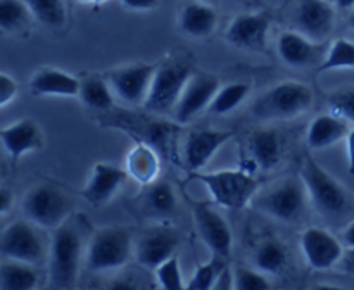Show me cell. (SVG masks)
Instances as JSON below:
<instances>
[{
  "instance_id": "obj_39",
  "label": "cell",
  "mask_w": 354,
  "mask_h": 290,
  "mask_svg": "<svg viewBox=\"0 0 354 290\" xmlns=\"http://www.w3.org/2000/svg\"><path fill=\"white\" fill-rule=\"evenodd\" d=\"M121 3L131 10H152L159 6V0H121Z\"/></svg>"
},
{
  "instance_id": "obj_38",
  "label": "cell",
  "mask_w": 354,
  "mask_h": 290,
  "mask_svg": "<svg viewBox=\"0 0 354 290\" xmlns=\"http://www.w3.org/2000/svg\"><path fill=\"white\" fill-rule=\"evenodd\" d=\"M17 81L9 72H0V107H7L17 95Z\"/></svg>"
},
{
  "instance_id": "obj_7",
  "label": "cell",
  "mask_w": 354,
  "mask_h": 290,
  "mask_svg": "<svg viewBox=\"0 0 354 290\" xmlns=\"http://www.w3.org/2000/svg\"><path fill=\"white\" fill-rule=\"evenodd\" d=\"M135 240L128 228L106 226L97 230L86 245L85 262L90 271H111L127 264L133 255Z\"/></svg>"
},
{
  "instance_id": "obj_6",
  "label": "cell",
  "mask_w": 354,
  "mask_h": 290,
  "mask_svg": "<svg viewBox=\"0 0 354 290\" xmlns=\"http://www.w3.org/2000/svg\"><path fill=\"white\" fill-rule=\"evenodd\" d=\"M75 202L61 186L54 183H38L28 190L23 199L26 220L45 230H55L69 220Z\"/></svg>"
},
{
  "instance_id": "obj_25",
  "label": "cell",
  "mask_w": 354,
  "mask_h": 290,
  "mask_svg": "<svg viewBox=\"0 0 354 290\" xmlns=\"http://www.w3.org/2000/svg\"><path fill=\"white\" fill-rule=\"evenodd\" d=\"M82 79L62 69L45 68L33 75L30 81V90L35 95H57V97H78Z\"/></svg>"
},
{
  "instance_id": "obj_21",
  "label": "cell",
  "mask_w": 354,
  "mask_h": 290,
  "mask_svg": "<svg viewBox=\"0 0 354 290\" xmlns=\"http://www.w3.org/2000/svg\"><path fill=\"white\" fill-rule=\"evenodd\" d=\"M124 169L128 176L140 185L147 186L154 183L161 175V157L158 154V148L149 142H135L124 159Z\"/></svg>"
},
{
  "instance_id": "obj_31",
  "label": "cell",
  "mask_w": 354,
  "mask_h": 290,
  "mask_svg": "<svg viewBox=\"0 0 354 290\" xmlns=\"http://www.w3.org/2000/svg\"><path fill=\"white\" fill-rule=\"evenodd\" d=\"M249 93H251V85H249V83L237 81L228 83V85H221L207 110H209L211 114H216V116L230 114L232 110L237 109V107L248 99Z\"/></svg>"
},
{
  "instance_id": "obj_28",
  "label": "cell",
  "mask_w": 354,
  "mask_h": 290,
  "mask_svg": "<svg viewBox=\"0 0 354 290\" xmlns=\"http://www.w3.org/2000/svg\"><path fill=\"white\" fill-rule=\"evenodd\" d=\"M289 252L279 238H265L254 251V266L265 275H280L287 268Z\"/></svg>"
},
{
  "instance_id": "obj_40",
  "label": "cell",
  "mask_w": 354,
  "mask_h": 290,
  "mask_svg": "<svg viewBox=\"0 0 354 290\" xmlns=\"http://www.w3.org/2000/svg\"><path fill=\"white\" fill-rule=\"evenodd\" d=\"M12 204H14V193L10 192L7 186H2V188H0V214L6 216V214L10 211V207H12Z\"/></svg>"
},
{
  "instance_id": "obj_30",
  "label": "cell",
  "mask_w": 354,
  "mask_h": 290,
  "mask_svg": "<svg viewBox=\"0 0 354 290\" xmlns=\"http://www.w3.org/2000/svg\"><path fill=\"white\" fill-rule=\"evenodd\" d=\"M33 14L24 0H0V28L3 33H21L30 26Z\"/></svg>"
},
{
  "instance_id": "obj_26",
  "label": "cell",
  "mask_w": 354,
  "mask_h": 290,
  "mask_svg": "<svg viewBox=\"0 0 354 290\" xmlns=\"http://www.w3.org/2000/svg\"><path fill=\"white\" fill-rule=\"evenodd\" d=\"M35 264L16 259H3L0 264V289L2 290H31L38 285V271Z\"/></svg>"
},
{
  "instance_id": "obj_16",
  "label": "cell",
  "mask_w": 354,
  "mask_h": 290,
  "mask_svg": "<svg viewBox=\"0 0 354 290\" xmlns=\"http://www.w3.org/2000/svg\"><path fill=\"white\" fill-rule=\"evenodd\" d=\"M270 31V17L265 12H244L235 16L225 31L230 45L245 50H265Z\"/></svg>"
},
{
  "instance_id": "obj_46",
  "label": "cell",
  "mask_w": 354,
  "mask_h": 290,
  "mask_svg": "<svg viewBox=\"0 0 354 290\" xmlns=\"http://www.w3.org/2000/svg\"><path fill=\"white\" fill-rule=\"evenodd\" d=\"M78 3H83V6H102L107 0H76Z\"/></svg>"
},
{
  "instance_id": "obj_3",
  "label": "cell",
  "mask_w": 354,
  "mask_h": 290,
  "mask_svg": "<svg viewBox=\"0 0 354 290\" xmlns=\"http://www.w3.org/2000/svg\"><path fill=\"white\" fill-rule=\"evenodd\" d=\"M83 258V240L78 228L61 224L55 228L48 244V287L73 289L78 282Z\"/></svg>"
},
{
  "instance_id": "obj_35",
  "label": "cell",
  "mask_w": 354,
  "mask_h": 290,
  "mask_svg": "<svg viewBox=\"0 0 354 290\" xmlns=\"http://www.w3.org/2000/svg\"><path fill=\"white\" fill-rule=\"evenodd\" d=\"M156 278H158V285L161 287V289H166V290L187 289V285H183L182 268H180V261L176 255H171V258L166 259L162 264H159L158 268H156Z\"/></svg>"
},
{
  "instance_id": "obj_2",
  "label": "cell",
  "mask_w": 354,
  "mask_h": 290,
  "mask_svg": "<svg viewBox=\"0 0 354 290\" xmlns=\"http://www.w3.org/2000/svg\"><path fill=\"white\" fill-rule=\"evenodd\" d=\"M310 204V197L301 176H287L266 186L261 192L258 190L251 206L273 220L296 224L306 216Z\"/></svg>"
},
{
  "instance_id": "obj_9",
  "label": "cell",
  "mask_w": 354,
  "mask_h": 290,
  "mask_svg": "<svg viewBox=\"0 0 354 290\" xmlns=\"http://www.w3.org/2000/svg\"><path fill=\"white\" fill-rule=\"evenodd\" d=\"M38 228L30 220L12 221L3 228L0 235V254L3 259L40 264L48 258V247Z\"/></svg>"
},
{
  "instance_id": "obj_29",
  "label": "cell",
  "mask_w": 354,
  "mask_h": 290,
  "mask_svg": "<svg viewBox=\"0 0 354 290\" xmlns=\"http://www.w3.org/2000/svg\"><path fill=\"white\" fill-rule=\"evenodd\" d=\"M144 206L158 216H169L178 207V197L173 185L165 180H156L147 185L144 193Z\"/></svg>"
},
{
  "instance_id": "obj_23",
  "label": "cell",
  "mask_w": 354,
  "mask_h": 290,
  "mask_svg": "<svg viewBox=\"0 0 354 290\" xmlns=\"http://www.w3.org/2000/svg\"><path fill=\"white\" fill-rule=\"evenodd\" d=\"M349 121L344 117L337 116L334 113L328 114H318L311 119L310 126L306 131V144L310 148L315 151H322L330 145L337 144L342 138L348 137L349 130Z\"/></svg>"
},
{
  "instance_id": "obj_8",
  "label": "cell",
  "mask_w": 354,
  "mask_h": 290,
  "mask_svg": "<svg viewBox=\"0 0 354 290\" xmlns=\"http://www.w3.org/2000/svg\"><path fill=\"white\" fill-rule=\"evenodd\" d=\"M192 75V64L189 61L169 59L162 64H158L151 90L144 102L145 109L156 114H166L175 110L183 88Z\"/></svg>"
},
{
  "instance_id": "obj_47",
  "label": "cell",
  "mask_w": 354,
  "mask_h": 290,
  "mask_svg": "<svg viewBox=\"0 0 354 290\" xmlns=\"http://www.w3.org/2000/svg\"><path fill=\"white\" fill-rule=\"evenodd\" d=\"M349 26H351L353 30H354V7H353L351 14H349Z\"/></svg>"
},
{
  "instance_id": "obj_10",
  "label": "cell",
  "mask_w": 354,
  "mask_h": 290,
  "mask_svg": "<svg viewBox=\"0 0 354 290\" xmlns=\"http://www.w3.org/2000/svg\"><path fill=\"white\" fill-rule=\"evenodd\" d=\"M156 69H158V64L135 62V64L114 68L113 71L107 72L106 78L113 86L114 95L120 97L123 102L144 106L149 90H151L152 79H154Z\"/></svg>"
},
{
  "instance_id": "obj_44",
  "label": "cell",
  "mask_w": 354,
  "mask_h": 290,
  "mask_svg": "<svg viewBox=\"0 0 354 290\" xmlns=\"http://www.w3.org/2000/svg\"><path fill=\"white\" fill-rule=\"evenodd\" d=\"M111 289H135V285L131 282H127V280H116V282L111 283Z\"/></svg>"
},
{
  "instance_id": "obj_11",
  "label": "cell",
  "mask_w": 354,
  "mask_h": 290,
  "mask_svg": "<svg viewBox=\"0 0 354 290\" xmlns=\"http://www.w3.org/2000/svg\"><path fill=\"white\" fill-rule=\"evenodd\" d=\"M182 244L178 230L171 226H154L142 231L135 240L133 255L144 268L156 269L159 264L175 255Z\"/></svg>"
},
{
  "instance_id": "obj_27",
  "label": "cell",
  "mask_w": 354,
  "mask_h": 290,
  "mask_svg": "<svg viewBox=\"0 0 354 290\" xmlns=\"http://www.w3.org/2000/svg\"><path fill=\"white\" fill-rule=\"evenodd\" d=\"M80 100L93 110H111L114 107V92L107 78L88 75L80 85Z\"/></svg>"
},
{
  "instance_id": "obj_22",
  "label": "cell",
  "mask_w": 354,
  "mask_h": 290,
  "mask_svg": "<svg viewBox=\"0 0 354 290\" xmlns=\"http://www.w3.org/2000/svg\"><path fill=\"white\" fill-rule=\"evenodd\" d=\"M318 41H313L297 30H287L280 33L277 40V52L280 59L290 68H306L318 57Z\"/></svg>"
},
{
  "instance_id": "obj_32",
  "label": "cell",
  "mask_w": 354,
  "mask_h": 290,
  "mask_svg": "<svg viewBox=\"0 0 354 290\" xmlns=\"http://www.w3.org/2000/svg\"><path fill=\"white\" fill-rule=\"evenodd\" d=\"M37 21L48 28H62L68 21L62 0H24Z\"/></svg>"
},
{
  "instance_id": "obj_37",
  "label": "cell",
  "mask_w": 354,
  "mask_h": 290,
  "mask_svg": "<svg viewBox=\"0 0 354 290\" xmlns=\"http://www.w3.org/2000/svg\"><path fill=\"white\" fill-rule=\"evenodd\" d=\"M327 104L330 113L354 123V88H342L330 93Z\"/></svg>"
},
{
  "instance_id": "obj_15",
  "label": "cell",
  "mask_w": 354,
  "mask_h": 290,
  "mask_svg": "<svg viewBox=\"0 0 354 290\" xmlns=\"http://www.w3.org/2000/svg\"><path fill=\"white\" fill-rule=\"evenodd\" d=\"M294 23L297 31L320 44L334 31L335 10L327 0H297Z\"/></svg>"
},
{
  "instance_id": "obj_12",
  "label": "cell",
  "mask_w": 354,
  "mask_h": 290,
  "mask_svg": "<svg viewBox=\"0 0 354 290\" xmlns=\"http://www.w3.org/2000/svg\"><path fill=\"white\" fill-rule=\"evenodd\" d=\"M220 86L221 81L216 76L206 75V72H194L185 88H183V93L180 97L178 104H176L175 110H173L176 123H190L203 110L209 109Z\"/></svg>"
},
{
  "instance_id": "obj_17",
  "label": "cell",
  "mask_w": 354,
  "mask_h": 290,
  "mask_svg": "<svg viewBox=\"0 0 354 290\" xmlns=\"http://www.w3.org/2000/svg\"><path fill=\"white\" fill-rule=\"evenodd\" d=\"M130 178L127 169L109 162H97L92 168L88 182L83 186L82 195L92 207H102L109 202L118 190Z\"/></svg>"
},
{
  "instance_id": "obj_41",
  "label": "cell",
  "mask_w": 354,
  "mask_h": 290,
  "mask_svg": "<svg viewBox=\"0 0 354 290\" xmlns=\"http://www.w3.org/2000/svg\"><path fill=\"white\" fill-rule=\"evenodd\" d=\"M346 148H348V168L349 173L354 175V128H351L346 137Z\"/></svg>"
},
{
  "instance_id": "obj_45",
  "label": "cell",
  "mask_w": 354,
  "mask_h": 290,
  "mask_svg": "<svg viewBox=\"0 0 354 290\" xmlns=\"http://www.w3.org/2000/svg\"><path fill=\"white\" fill-rule=\"evenodd\" d=\"M339 9H353L354 0H334Z\"/></svg>"
},
{
  "instance_id": "obj_42",
  "label": "cell",
  "mask_w": 354,
  "mask_h": 290,
  "mask_svg": "<svg viewBox=\"0 0 354 290\" xmlns=\"http://www.w3.org/2000/svg\"><path fill=\"white\" fill-rule=\"evenodd\" d=\"M341 268L354 276V247H348V251H344V255L341 259Z\"/></svg>"
},
{
  "instance_id": "obj_4",
  "label": "cell",
  "mask_w": 354,
  "mask_h": 290,
  "mask_svg": "<svg viewBox=\"0 0 354 290\" xmlns=\"http://www.w3.org/2000/svg\"><path fill=\"white\" fill-rule=\"evenodd\" d=\"M313 90L296 79H286L266 90L252 106V114L261 121H282L301 116L313 106Z\"/></svg>"
},
{
  "instance_id": "obj_1",
  "label": "cell",
  "mask_w": 354,
  "mask_h": 290,
  "mask_svg": "<svg viewBox=\"0 0 354 290\" xmlns=\"http://www.w3.org/2000/svg\"><path fill=\"white\" fill-rule=\"evenodd\" d=\"M306 186L311 206L322 218L330 223H341L353 213L354 204L349 192L325 168H322L311 155L303 159L299 171Z\"/></svg>"
},
{
  "instance_id": "obj_5",
  "label": "cell",
  "mask_w": 354,
  "mask_h": 290,
  "mask_svg": "<svg viewBox=\"0 0 354 290\" xmlns=\"http://www.w3.org/2000/svg\"><path fill=\"white\" fill-rule=\"evenodd\" d=\"M196 180L206 186L213 202L225 209H244L259 190L258 178L245 169L196 173Z\"/></svg>"
},
{
  "instance_id": "obj_48",
  "label": "cell",
  "mask_w": 354,
  "mask_h": 290,
  "mask_svg": "<svg viewBox=\"0 0 354 290\" xmlns=\"http://www.w3.org/2000/svg\"><path fill=\"white\" fill-rule=\"evenodd\" d=\"M201 2H207V3H213V6H214V3H216L218 0H201Z\"/></svg>"
},
{
  "instance_id": "obj_14",
  "label": "cell",
  "mask_w": 354,
  "mask_h": 290,
  "mask_svg": "<svg viewBox=\"0 0 354 290\" xmlns=\"http://www.w3.org/2000/svg\"><path fill=\"white\" fill-rule=\"evenodd\" d=\"M301 249L306 262L313 269L324 271L339 264L344 255V247L328 230L310 226L301 235Z\"/></svg>"
},
{
  "instance_id": "obj_33",
  "label": "cell",
  "mask_w": 354,
  "mask_h": 290,
  "mask_svg": "<svg viewBox=\"0 0 354 290\" xmlns=\"http://www.w3.org/2000/svg\"><path fill=\"white\" fill-rule=\"evenodd\" d=\"M334 69H354V41L348 38L334 40L318 68V72L334 71Z\"/></svg>"
},
{
  "instance_id": "obj_13",
  "label": "cell",
  "mask_w": 354,
  "mask_h": 290,
  "mask_svg": "<svg viewBox=\"0 0 354 290\" xmlns=\"http://www.w3.org/2000/svg\"><path fill=\"white\" fill-rule=\"evenodd\" d=\"M192 211L201 240L209 247L214 255L227 259L232 254V245H234L230 224L207 202L196 204Z\"/></svg>"
},
{
  "instance_id": "obj_19",
  "label": "cell",
  "mask_w": 354,
  "mask_h": 290,
  "mask_svg": "<svg viewBox=\"0 0 354 290\" xmlns=\"http://www.w3.org/2000/svg\"><path fill=\"white\" fill-rule=\"evenodd\" d=\"M234 137L232 131L196 130L189 133L183 147V161L190 171L197 173L213 159L218 148L223 147Z\"/></svg>"
},
{
  "instance_id": "obj_20",
  "label": "cell",
  "mask_w": 354,
  "mask_h": 290,
  "mask_svg": "<svg viewBox=\"0 0 354 290\" xmlns=\"http://www.w3.org/2000/svg\"><path fill=\"white\" fill-rule=\"evenodd\" d=\"M248 154L252 168L272 171L282 161V135L275 128H258L248 138Z\"/></svg>"
},
{
  "instance_id": "obj_36",
  "label": "cell",
  "mask_w": 354,
  "mask_h": 290,
  "mask_svg": "<svg viewBox=\"0 0 354 290\" xmlns=\"http://www.w3.org/2000/svg\"><path fill=\"white\" fill-rule=\"evenodd\" d=\"M234 289L237 290H268L272 283L259 269L237 266L234 271Z\"/></svg>"
},
{
  "instance_id": "obj_24",
  "label": "cell",
  "mask_w": 354,
  "mask_h": 290,
  "mask_svg": "<svg viewBox=\"0 0 354 290\" xmlns=\"http://www.w3.org/2000/svg\"><path fill=\"white\" fill-rule=\"evenodd\" d=\"M218 12L213 3L190 0L180 10L178 26L192 38H206L216 30Z\"/></svg>"
},
{
  "instance_id": "obj_18",
  "label": "cell",
  "mask_w": 354,
  "mask_h": 290,
  "mask_svg": "<svg viewBox=\"0 0 354 290\" xmlns=\"http://www.w3.org/2000/svg\"><path fill=\"white\" fill-rule=\"evenodd\" d=\"M0 142L10 161L17 162L23 155L44 147V133L31 117H23L0 130Z\"/></svg>"
},
{
  "instance_id": "obj_43",
  "label": "cell",
  "mask_w": 354,
  "mask_h": 290,
  "mask_svg": "<svg viewBox=\"0 0 354 290\" xmlns=\"http://www.w3.org/2000/svg\"><path fill=\"white\" fill-rule=\"evenodd\" d=\"M342 242H344L348 247H354V220H351L346 224L344 231H342Z\"/></svg>"
},
{
  "instance_id": "obj_49",
  "label": "cell",
  "mask_w": 354,
  "mask_h": 290,
  "mask_svg": "<svg viewBox=\"0 0 354 290\" xmlns=\"http://www.w3.org/2000/svg\"><path fill=\"white\" fill-rule=\"evenodd\" d=\"M248 2H252V3H258L259 0H248Z\"/></svg>"
},
{
  "instance_id": "obj_34",
  "label": "cell",
  "mask_w": 354,
  "mask_h": 290,
  "mask_svg": "<svg viewBox=\"0 0 354 290\" xmlns=\"http://www.w3.org/2000/svg\"><path fill=\"white\" fill-rule=\"evenodd\" d=\"M223 269H225L223 258L213 254V259H211L209 262L197 264L192 278H190L189 283H187V289H190V290L216 289L218 280H220Z\"/></svg>"
}]
</instances>
